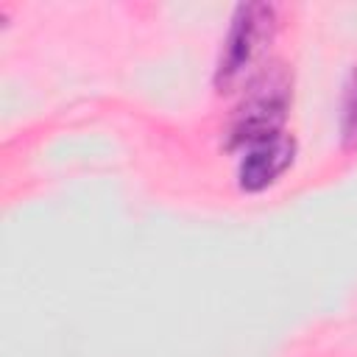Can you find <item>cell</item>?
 Listing matches in <instances>:
<instances>
[{
  "instance_id": "obj_1",
  "label": "cell",
  "mask_w": 357,
  "mask_h": 357,
  "mask_svg": "<svg viewBox=\"0 0 357 357\" xmlns=\"http://www.w3.org/2000/svg\"><path fill=\"white\" fill-rule=\"evenodd\" d=\"M290 75L282 64L265 67L245 89L243 103L234 112V120L229 126V142L226 148L243 151L259 139H268L273 134H282L287 109H290Z\"/></svg>"
},
{
  "instance_id": "obj_2",
  "label": "cell",
  "mask_w": 357,
  "mask_h": 357,
  "mask_svg": "<svg viewBox=\"0 0 357 357\" xmlns=\"http://www.w3.org/2000/svg\"><path fill=\"white\" fill-rule=\"evenodd\" d=\"M276 33V8L271 3H240L231 14L229 31L215 64V86L231 89L248 67L265 53Z\"/></svg>"
},
{
  "instance_id": "obj_3",
  "label": "cell",
  "mask_w": 357,
  "mask_h": 357,
  "mask_svg": "<svg viewBox=\"0 0 357 357\" xmlns=\"http://www.w3.org/2000/svg\"><path fill=\"white\" fill-rule=\"evenodd\" d=\"M296 159V139L290 134H273L243 148L237 162V187L243 192H262L276 184Z\"/></svg>"
},
{
  "instance_id": "obj_4",
  "label": "cell",
  "mask_w": 357,
  "mask_h": 357,
  "mask_svg": "<svg viewBox=\"0 0 357 357\" xmlns=\"http://www.w3.org/2000/svg\"><path fill=\"white\" fill-rule=\"evenodd\" d=\"M340 137H343V148H349V151L357 148V64H354V70L346 81V92H343Z\"/></svg>"
}]
</instances>
